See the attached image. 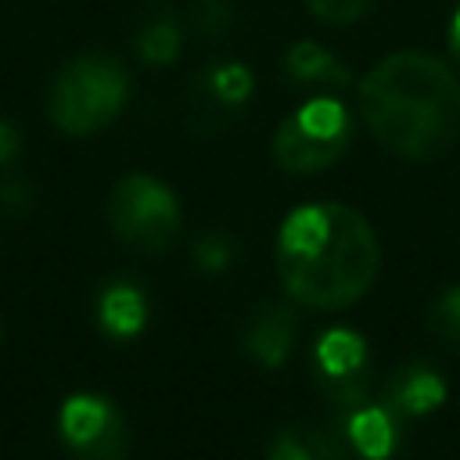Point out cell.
<instances>
[{"label":"cell","mask_w":460,"mask_h":460,"mask_svg":"<svg viewBox=\"0 0 460 460\" xmlns=\"http://www.w3.org/2000/svg\"><path fill=\"white\" fill-rule=\"evenodd\" d=\"M273 259L291 302L331 313L370 291L381 266V244L363 212L338 201H316L284 216Z\"/></svg>","instance_id":"1"},{"label":"cell","mask_w":460,"mask_h":460,"mask_svg":"<svg viewBox=\"0 0 460 460\" xmlns=\"http://www.w3.org/2000/svg\"><path fill=\"white\" fill-rule=\"evenodd\" d=\"M370 137L402 162H431L460 137V79L428 50L381 58L356 86Z\"/></svg>","instance_id":"2"},{"label":"cell","mask_w":460,"mask_h":460,"mask_svg":"<svg viewBox=\"0 0 460 460\" xmlns=\"http://www.w3.org/2000/svg\"><path fill=\"white\" fill-rule=\"evenodd\" d=\"M129 72L108 50H79L47 86V115L68 137H90L129 104Z\"/></svg>","instance_id":"3"},{"label":"cell","mask_w":460,"mask_h":460,"mask_svg":"<svg viewBox=\"0 0 460 460\" xmlns=\"http://www.w3.org/2000/svg\"><path fill=\"white\" fill-rule=\"evenodd\" d=\"M352 144V115L334 93H316L280 119L273 133V162L284 172L309 176L331 169Z\"/></svg>","instance_id":"4"},{"label":"cell","mask_w":460,"mask_h":460,"mask_svg":"<svg viewBox=\"0 0 460 460\" xmlns=\"http://www.w3.org/2000/svg\"><path fill=\"white\" fill-rule=\"evenodd\" d=\"M108 223L126 248L140 255H162L165 248H172L183 216L169 183L151 172H129L111 187Z\"/></svg>","instance_id":"5"},{"label":"cell","mask_w":460,"mask_h":460,"mask_svg":"<svg viewBox=\"0 0 460 460\" xmlns=\"http://www.w3.org/2000/svg\"><path fill=\"white\" fill-rule=\"evenodd\" d=\"M255 93V72L237 58H219L198 68L187 83L183 122L190 137H219L226 133L248 108Z\"/></svg>","instance_id":"6"},{"label":"cell","mask_w":460,"mask_h":460,"mask_svg":"<svg viewBox=\"0 0 460 460\" xmlns=\"http://www.w3.org/2000/svg\"><path fill=\"white\" fill-rule=\"evenodd\" d=\"M58 431L72 460H126L129 424L122 410L97 392H79L61 402Z\"/></svg>","instance_id":"7"},{"label":"cell","mask_w":460,"mask_h":460,"mask_svg":"<svg viewBox=\"0 0 460 460\" xmlns=\"http://www.w3.org/2000/svg\"><path fill=\"white\" fill-rule=\"evenodd\" d=\"M313 385L334 410L363 402L374 388V367L363 334L349 327L323 331L313 345Z\"/></svg>","instance_id":"8"},{"label":"cell","mask_w":460,"mask_h":460,"mask_svg":"<svg viewBox=\"0 0 460 460\" xmlns=\"http://www.w3.org/2000/svg\"><path fill=\"white\" fill-rule=\"evenodd\" d=\"M331 424L349 442V449L363 460H392L402 442V417H395L381 399H370V395L356 406L338 410Z\"/></svg>","instance_id":"9"},{"label":"cell","mask_w":460,"mask_h":460,"mask_svg":"<svg viewBox=\"0 0 460 460\" xmlns=\"http://www.w3.org/2000/svg\"><path fill=\"white\" fill-rule=\"evenodd\" d=\"M295 334H298V316L288 302H259L248 320H244V331H241V345L248 352L252 363L266 367V370H277L288 356H291V345H295Z\"/></svg>","instance_id":"10"},{"label":"cell","mask_w":460,"mask_h":460,"mask_svg":"<svg viewBox=\"0 0 460 460\" xmlns=\"http://www.w3.org/2000/svg\"><path fill=\"white\" fill-rule=\"evenodd\" d=\"M395 417L402 420H413V417H424L431 410H438L446 402V381L435 367L413 359V363H402L399 370L388 374V381L381 385V395H377Z\"/></svg>","instance_id":"11"},{"label":"cell","mask_w":460,"mask_h":460,"mask_svg":"<svg viewBox=\"0 0 460 460\" xmlns=\"http://www.w3.org/2000/svg\"><path fill=\"white\" fill-rule=\"evenodd\" d=\"M183 29L187 25L169 0H147L133 25V54L151 68H165L183 50Z\"/></svg>","instance_id":"12"},{"label":"cell","mask_w":460,"mask_h":460,"mask_svg":"<svg viewBox=\"0 0 460 460\" xmlns=\"http://www.w3.org/2000/svg\"><path fill=\"white\" fill-rule=\"evenodd\" d=\"M284 79L305 90H320V93H338L352 83V72L345 61H338L327 47L313 43V40H295L284 54Z\"/></svg>","instance_id":"13"},{"label":"cell","mask_w":460,"mask_h":460,"mask_svg":"<svg viewBox=\"0 0 460 460\" xmlns=\"http://www.w3.org/2000/svg\"><path fill=\"white\" fill-rule=\"evenodd\" d=\"M352 456L356 453L349 449V442L338 435L334 424L327 428L291 424L280 428L266 446V460H352Z\"/></svg>","instance_id":"14"},{"label":"cell","mask_w":460,"mask_h":460,"mask_svg":"<svg viewBox=\"0 0 460 460\" xmlns=\"http://www.w3.org/2000/svg\"><path fill=\"white\" fill-rule=\"evenodd\" d=\"M97 323L111 338H133L147 323V295L133 280H111L97 295Z\"/></svg>","instance_id":"15"},{"label":"cell","mask_w":460,"mask_h":460,"mask_svg":"<svg viewBox=\"0 0 460 460\" xmlns=\"http://www.w3.org/2000/svg\"><path fill=\"white\" fill-rule=\"evenodd\" d=\"M237 255H241V244L226 230H205L190 248V259L201 273H223L237 262Z\"/></svg>","instance_id":"16"},{"label":"cell","mask_w":460,"mask_h":460,"mask_svg":"<svg viewBox=\"0 0 460 460\" xmlns=\"http://www.w3.org/2000/svg\"><path fill=\"white\" fill-rule=\"evenodd\" d=\"M234 22H237V14H234L230 0H194L187 7V25L208 43H219L234 29Z\"/></svg>","instance_id":"17"},{"label":"cell","mask_w":460,"mask_h":460,"mask_svg":"<svg viewBox=\"0 0 460 460\" xmlns=\"http://www.w3.org/2000/svg\"><path fill=\"white\" fill-rule=\"evenodd\" d=\"M428 327L438 341L460 349V284L446 288L435 302H431V313H428Z\"/></svg>","instance_id":"18"},{"label":"cell","mask_w":460,"mask_h":460,"mask_svg":"<svg viewBox=\"0 0 460 460\" xmlns=\"http://www.w3.org/2000/svg\"><path fill=\"white\" fill-rule=\"evenodd\" d=\"M305 7L323 25H352L367 18L377 7V0H305Z\"/></svg>","instance_id":"19"},{"label":"cell","mask_w":460,"mask_h":460,"mask_svg":"<svg viewBox=\"0 0 460 460\" xmlns=\"http://www.w3.org/2000/svg\"><path fill=\"white\" fill-rule=\"evenodd\" d=\"M29 205H32V187H29L25 180H18V176L0 180V212L22 216Z\"/></svg>","instance_id":"20"},{"label":"cell","mask_w":460,"mask_h":460,"mask_svg":"<svg viewBox=\"0 0 460 460\" xmlns=\"http://www.w3.org/2000/svg\"><path fill=\"white\" fill-rule=\"evenodd\" d=\"M18 155H22V133H18L14 122H7V119L0 115V169L11 165Z\"/></svg>","instance_id":"21"},{"label":"cell","mask_w":460,"mask_h":460,"mask_svg":"<svg viewBox=\"0 0 460 460\" xmlns=\"http://www.w3.org/2000/svg\"><path fill=\"white\" fill-rule=\"evenodd\" d=\"M446 47H449V58H453V65L460 68V4L453 7V14H449V25H446Z\"/></svg>","instance_id":"22"},{"label":"cell","mask_w":460,"mask_h":460,"mask_svg":"<svg viewBox=\"0 0 460 460\" xmlns=\"http://www.w3.org/2000/svg\"><path fill=\"white\" fill-rule=\"evenodd\" d=\"M352 460H363V456H352Z\"/></svg>","instance_id":"23"}]
</instances>
